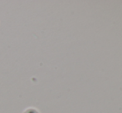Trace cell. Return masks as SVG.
Wrapping results in <instances>:
<instances>
[{
	"label": "cell",
	"instance_id": "6da1fadb",
	"mask_svg": "<svg viewBox=\"0 0 122 113\" xmlns=\"http://www.w3.org/2000/svg\"><path fill=\"white\" fill-rule=\"evenodd\" d=\"M24 113H38L36 110L34 109H27V111H25Z\"/></svg>",
	"mask_w": 122,
	"mask_h": 113
}]
</instances>
